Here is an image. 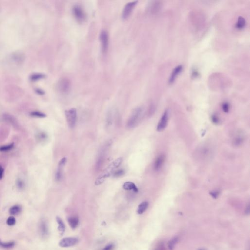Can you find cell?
Instances as JSON below:
<instances>
[{
  "instance_id": "cell-1",
  "label": "cell",
  "mask_w": 250,
  "mask_h": 250,
  "mask_svg": "<svg viewBox=\"0 0 250 250\" xmlns=\"http://www.w3.org/2000/svg\"><path fill=\"white\" fill-rule=\"evenodd\" d=\"M123 158L122 157H119L112 162L108 167L106 168L103 171L101 174L98 176L97 179L96 180L95 182V185L98 186L103 183L107 178H108L111 175H112L114 172V170L121 164Z\"/></svg>"
},
{
  "instance_id": "cell-2",
  "label": "cell",
  "mask_w": 250,
  "mask_h": 250,
  "mask_svg": "<svg viewBox=\"0 0 250 250\" xmlns=\"http://www.w3.org/2000/svg\"><path fill=\"white\" fill-rule=\"evenodd\" d=\"M143 112V109L141 107L133 110L127 122V126L128 128H133L138 124L142 117Z\"/></svg>"
},
{
  "instance_id": "cell-3",
  "label": "cell",
  "mask_w": 250,
  "mask_h": 250,
  "mask_svg": "<svg viewBox=\"0 0 250 250\" xmlns=\"http://www.w3.org/2000/svg\"><path fill=\"white\" fill-rule=\"evenodd\" d=\"M111 143H112L111 141L110 142L108 141V143L105 145L102 149L101 150L99 155L97 158L96 164V168L97 170H99L102 167L103 163L104 162L105 159L107 155V152L111 146Z\"/></svg>"
},
{
  "instance_id": "cell-4",
  "label": "cell",
  "mask_w": 250,
  "mask_h": 250,
  "mask_svg": "<svg viewBox=\"0 0 250 250\" xmlns=\"http://www.w3.org/2000/svg\"><path fill=\"white\" fill-rule=\"evenodd\" d=\"M65 117L68 126L72 128L75 127L77 121V111L75 108H72L65 112Z\"/></svg>"
},
{
  "instance_id": "cell-5",
  "label": "cell",
  "mask_w": 250,
  "mask_h": 250,
  "mask_svg": "<svg viewBox=\"0 0 250 250\" xmlns=\"http://www.w3.org/2000/svg\"><path fill=\"white\" fill-rule=\"evenodd\" d=\"M70 81L67 78H62L59 81L58 84V90L62 93H67L71 89Z\"/></svg>"
},
{
  "instance_id": "cell-6",
  "label": "cell",
  "mask_w": 250,
  "mask_h": 250,
  "mask_svg": "<svg viewBox=\"0 0 250 250\" xmlns=\"http://www.w3.org/2000/svg\"><path fill=\"white\" fill-rule=\"evenodd\" d=\"M137 3L138 1H133L126 4L122 12V17L123 19H127L130 16L131 13L132 12V10L137 5Z\"/></svg>"
},
{
  "instance_id": "cell-7",
  "label": "cell",
  "mask_w": 250,
  "mask_h": 250,
  "mask_svg": "<svg viewBox=\"0 0 250 250\" xmlns=\"http://www.w3.org/2000/svg\"><path fill=\"white\" fill-rule=\"evenodd\" d=\"M78 241V239L76 238H65L62 239V240L59 242V245L61 247H70L77 244Z\"/></svg>"
},
{
  "instance_id": "cell-8",
  "label": "cell",
  "mask_w": 250,
  "mask_h": 250,
  "mask_svg": "<svg viewBox=\"0 0 250 250\" xmlns=\"http://www.w3.org/2000/svg\"><path fill=\"white\" fill-rule=\"evenodd\" d=\"M102 49L103 52H106L108 47V33L106 30H103L100 33V35Z\"/></svg>"
},
{
  "instance_id": "cell-9",
  "label": "cell",
  "mask_w": 250,
  "mask_h": 250,
  "mask_svg": "<svg viewBox=\"0 0 250 250\" xmlns=\"http://www.w3.org/2000/svg\"><path fill=\"white\" fill-rule=\"evenodd\" d=\"M168 112L167 110L165 111L163 115L162 116L161 119L160 120L157 127V130L158 131H162L164 130L167 126L168 122Z\"/></svg>"
},
{
  "instance_id": "cell-10",
  "label": "cell",
  "mask_w": 250,
  "mask_h": 250,
  "mask_svg": "<svg viewBox=\"0 0 250 250\" xmlns=\"http://www.w3.org/2000/svg\"><path fill=\"white\" fill-rule=\"evenodd\" d=\"M212 153V150L208 146H203L197 150V155L200 158H208Z\"/></svg>"
},
{
  "instance_id": "cell-11",
  "label": "cell",
  "mask_w": 250,
  "mask_h": 250,
  "mask_svg": "<svg viewBox=\"0 0 250 250\" xmlns=\"http://www.w3.org/2000/svg\"><path fill=\"white\" fill-rule=\"evenodd\" d=\"M67 162V158L64 157L61 160L58 165V168L55 175V179L56 181H60L63 178V168Z\"/></svg>"
},
{
  "instance_id": "cell-12",
  "label": "cell",
  "mask_w": 250,
  "mask_h": 250,
  "mask_svg": "<svg viewBox=\"0 0 250 250\" xmlns=\"http://www.w3.org/2000/svg\"><path fill=\"white\" fill-rule=\"evenodd\" d=\"M73 15L77 20L80 22L83 21L85 19V13L82 8L79 5H76L73 6Z\"/></svg>"
},
{
  "instance_id": "cell-13",
  "label": "cell",
  "mask_w": 250,
  "mask_h": 250,
  "mask_svg": "<svg viewBox=\"0 0 250 250\" xmlns=\"http://www.w3.org/2000/svg\"><path fill=\"white\" fill-rule=\"evenodd\" d=\"M183 69V66L182 65H177V67L173 69L172 72L171 73L170 75L168 83L170 84H172L175 82L176 79L177 77L178 76L179 74L181 73Z\"/></svg>"
},
{
  "instance_id": "cell-14",
  "label": "cell",
  "mask_w": 250,
  "mask_h": 250,
  "mask_svg": "<svg viewBox=\"0 0 250 250\" xmlns=\"http://www.w3.org/2000/svg\"><path fill=\"white\" fill-rule=\"evenodd\" d=\"M245 140V137L242 132H238L234 136L232 144L235 147H239L242 144Z\"/></svg>"
},
{
  "instance_id": "cell-15",
  "label": "cell",
  "mask_w": 250,
  "mask_h": 250,
  "mask_svg": "<svg viewBox=\"0 0 250 250\" xmlns=\"http://www.w3.org/2000/svg\"><path fill=\"white\" fill-rule=\"evenodd\" d=\"M39 230L41 235L43 238H46L48 235V229L46 221L42 220L39 226Z\"/></svg>"
},
{
  "instance_id": "cell-16",
  "label": "cell",
  "mask_w": 250,
  "mask_h": 250,
  "mask_svg": "<svg viewBox=\"0 0 250 250\" xmlns=\"http://www.w3.org/2000/svg\"><path fill=\"white\" fill-rule=\"evenodd\" d=\"M165 156L164 155H161L157 157L156 160L155 161V165H154L155 170L158 171L162 168L164 163L165 162Z\"/></svg>"
},
{
  "instance_id": "cell-17",
  "label": "cell",
  "mask_w": 250,
  "mask_h": 250,
  "mask_svg": "<svg viewBox=\"0 0 250 250\" xmlns=\"http://www.w3.org/2000/svg\"><path fill=\"white\" fill-rule=\"evenodd\" d=\"M68 222L72 229H75L79 225V219L77 216H72L68 218Z\"/></svg>"
},
{
  "instance_id": "cell-18",
  "label": "cell",
  "mask_w": 250,
  "mask_h": 250,
  "mask_svg": "<svg viewBox=\"0 0 250 250\" xmlns=\"http://www.w3.org/2000/svg\"><path fill=\"white\" fill-rule=\"evenodd\" d=\"M123 188L124 189L127 191H131L132 190L135 192H137L138 191V189L137 188V187L135 185V183H133L132 182H130V181H128L124 183L123 186Z\"/></svg>"
},
{
  "instance_id": "cell-19",
  "label": "cell",
  "mask_w": 250,
  "mask_h": 250,
  "mask_svg": "<svg viewBox=\"0 0 250 250\" xmlns=\"http://www.w3.org/2000/svg\"><path fill=\"white\" fill-rule=\"evenodd\" d=\"M246 20H245V18H243V17H239L238 18V21L236 23V28L239 30L245 28V25H246Z\"/></svg>"
},
{
  "instance_id": "cell-20",
  "label": "cell",
  "mask_w": 250,
  "mask_h": 250,
  "mask_svg": "<svg viewBox=\"0 0 250 250\" xmlns=\"http://www.w3.org/2000/svg\"><path fill=\"white\" fill-rule=\"evenodd\" d=\"M148 203L147 201H144L141 203L138 206V209H137V213L141 215L143 214L146 211L148 207Z\"/></svg>"
},
{
  "instance_id": "cell-21",
  "label": "cell",
  "mask_w": 250,
  "mask_h": 250,
  "mask_svg": "<svg viewBox=\"0 0 250 250\" xmlns=\"http://www.w3.org/2000/svg\"><path fill=\"white\" fill-rule=\"evenodd\" d=\"M57 222L58 224V230L62 234H63L65 231V225L63 222V220L59 217L56 218Z\"/></svg>"
},
{
  "instance_id": "cell-22",
  "label": "cell",
  "mask_w": 250,
  "mask_h": 250,
  "mask_svg": "<svg viewBox=\"0 0 250 250\" xmlns=\"http://www.w3.org/2000/svg\"><path fill=\"white\" fill-rule=\"evenodd\" d=\"M21 211V208L20 206H18V205L13 206L9 210V212L12 215H18Z\"/></svg>"
},
{
  "instance_id": "cell-23",
  "label": "cell",
  "mask_w": 250,
  "mask_h": 250,
  "mask_svg": "<svg viewBox=\"0 0 250 250\" xmlns=\"http://www.w3.org/2000/svg\"><path fill=\"white\" fill-rule=\"evenodd\" d=\"M178 241V238L177 237H175V238H172L169 242L168 243V249L170 250H173L175 246V245L177 244Z\"/></svg>"
},
{
  "instance_id": "cell-24",
  "label": "cell",
  "mask_w": 250,
  "mask_h": 250,
  "mask_svg": "<svg viewBox=\"0 0 250 250\" xmlns=\"http://www.w3.org/2000/svg\"><path fill=\"white\" fill-rule=\"evenodd\" d=\"M14 147V144L12 143L8 145L0 147V152H8L12 150Z\"/></svg>"
},
{
  "instance_id": "cell-25",
  "label": "cell",
  "mask_w": 250,
  "mask_h": 250,
  "mask_svg": "<svg viewBox=\"0 0 250 250\" xmlns=\"http://www.w3.org/2000/svg\"><path fill=\"white\" fill-rule=\"evenodd\" d=\"M14 246V242H9L4 243L0 241V246L4 248L9 249L13 247Z\"/></svg>"
},
{
  "instance_id": "cell-26",
  "label": "cell",
  "mask_w": 250,
  "mask_h": 250,
  "mask_svg": "<svg viewBox=\"0 0 250 250\" xmlns=\"http://www.w3.org/2000/svg\"><path fill=\"white\" fill-rule=\"evenodd\" d=\"M44 74L36 73V74H32V75H31L30 79H31L32 80L36 81L41 79H42V78H44Z\"/></svg>"
},
{
  "instance_id": "cell-27",
  "label": "cell",
  "mask_w": 250,
  "mask_h": 250,
  "mask_svg": "<svg viewBox=\"0 0 250 250\" xmlns=\"http://www.w3.org/2000/svg\"><path fill=\"white\" fill-rule=\"evenodd\" d=\"M30 115L33 117H40V118H44L46 116V115L44 113L41 112H37V111H34L30 113Z\"/></svg>"
},
{
  "instance_id": "cell-28",
  "label": "cell",
  "mask_w": 250,
  "mask_h": 250,
  "mask_svg": "<svg viewBox=\"0 0 250 250\" xmlns=\"http://www.w3.org/2000/svg\"><path fill=\"white\" fill-rule=\"evenodd\" d=\"M199 75H200L199 72L196 68H192L191 71L192 77L194 79H196L199 77Z\"/></svg>"
},
{
  "instance_id": "cell-29",
  "label": "cell",
  "mask_w": 250,
  "mask_h": 250,
  "mask_svg": "<svg viewBox=\"0 0 250 250\" xmlns=\"http://www.w3.org/2000/svg\"><path fill=\"white\" fill-rule=\"evenodd\" d=\"M4 118L5 120L8 121L11 124H14L15 125L16 124L15 123V120L14 118H13L12 116L8 115H5L4 116Z\"/></svg>"
},
{
  "instance_id": "cell-30",
  "label": "cell",
  "mask_w": 250,
  "mask_h": 250,
  "mask_svg": "<svg viewBox=\"0 0 250 250\" xmlns=\"http://www.w3.org/2000/svg\"><path fill=\"white\" fill-rule=\"evenodd\" d=\"M7 224L9 225V226H13L16 223V220H15V218L13 216H10L8 220L6 221Z\"/></svg>"
},
{
  "instance_id": "cell-31",
  "label": "cell",
  "mask_w": 250,
  "mask_h": 250,
  "mask_svg": "<svg viewBox=\"0 0 250 250\" xmlns=\"http://www.w3.org/2000/svg\"><path fill=\"white\" fill-rule=\"evenodd\" d=\"M222 108L224 112H226V113L228 112L230 110V105H229V103L227 102L224 103L222 105Z\"/></svg>"
},
{
  "instance_id": "cell-32",
  "label": "cell",
  "mask_w": 250,
  "mask_h": 250,
  "mask_svg": "<svg viewBox=\"0 0 250 250\" xmlns=\"http://www.w3.org/2000/svg\"><path fill=\"white\" fill-rule=\"evenodd\" d=\"M124 171L123 170H119L118 171H116L113 173V175L114 177H119L122 176L124 174Z\"/></svg>"
},
{
  "instance_id": "cell-33",
  "label": "cell",
  "mask_w": 250,
  "mask_h": 250,
  "mask_svg": "<svg viewBox=\"0 0 250 250\" xmlns=\"http://www.w3.org/2000/svg\"><path fill=\"white\" fill-rule=\"evenodd\" d=\"M37 138L40 140V141H43L45 140L47 138V135L44 132H40L39 133L38 135V137Z\"/></svg>"
},
{
  "instance_id": "cell-34",
  "label": "cell",
  "mask_w": 250,
  "mask_h": 250,
  "mask_svg": "<svg viewBox=\"0 0 250 250\" xmlns=\"http://www.w3.org/2000/svg\"><path fill=\"white\" fill-rule=\"evenodd\" d=\"M212 121V122L215 124H218L219 123V118H218V116L216 115H212L211 117Z\"/></svg>"
},
{
  "instance_id": "cell-35",
  "label": "cell",
  "mask_w": 250,
  "mask_h": 250,
  "mask_svg": "<svg viewBox=\"0 0 250 250\" xmlns=\"http://www.w3.org/2000/svg\"><path fill=\"white\" fill-rule=\"evenodd\" d=\"M17 185L20 189H22L24 188V183L23 181L21 179H18L17 181Z\"/></svg>"
},
{
  "instance_id": "cell-36",
  "label": "cell",
  "mask_w": 250,
  "mask_h": 250,
  "mask_svg": "<svg viewBox=\"0 0 250 250\" xmlns=\"http://www.w3.org/2000/svg\"><path fill=\"white\" fill-rule=\"evenodd\" d=\"M114 248V245L113 244H110L107 245L103 249V250H112Z\"/></svg>"
},
{
  "instance_id": "cell-37",
  "label": "cell",
  "mask_w": 250,
  "mask_h": 250,
  "mask_svg": "<svg viewBox=\"0 0 250 250\" xmlns=\"http://www.w3.org/2000/svg\"><path fill=\"white\" fill-rule=\"evenodd\" d=\"M4 170L2 166L0 165V180L2 179L4 176Z\"/></svg>"
},
{
  "instance_id": "cell-38",
  "label": "cell",
  "mask_w": 250,
  "mask_h": 250,
  "mask_svg": "<svg viewBox=\"0 0 250 250\" xmlns=\"http://www.w3.org/2000/svg\"><path fill=\"white\" fill-rule=\"evenodd\" d=\"M218 195L219 192L217 191H214L211 192V195L212 197L215 198H217L218 196Z\"/></svg>"
},
{
  "instance_id": "cell-39",
  "label": "cell",
  "mask_w": 250,
  "mask_h": 250,
  "mask_svg": "<svg viewBox=\"0 0 250 250\" xmlns=\"http://www.w3.org/2000/svg\"><path fill=\"white\" fill-rule=\"evenodd\" d=\"M245 212H246V214L249 215V212H250V206H249V205H248L247 207Z\"/></svg>"
},
{
  "instance_id": "cell-40",
  "label": "cell",
  "mask_w": 250,
  "mask_h": 250,
  "mask_svg": "<svg viewBox=\"0 0 250 250\" xmlns=\"http://www.w3.org/2000/svg\"><path fill=\"white\" fill-rule=\"evenodd\" d=\"M163 246H161V245H160V246H159V247H157L155 250H163Z\"/></svg>"
},
{
  "instance_id": "cell-41",
  "label": "cell",
  "mask_w": 250,
  "mask_h": 250,
  "mask_svg": "<svg viewBox=\"0 0 250 250\" xmlns=\"http://www.w3.org/2000/svg\"></svg>"
}]
</instances>
